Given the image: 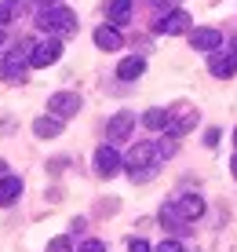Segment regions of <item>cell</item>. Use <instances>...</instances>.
Listing matches in <instances>:
<instances>
[{"label": "cell", "instance_id": "6da1fadb", "mask_svg": "<svg viewBox=\"0 0 237 252\" xmlns=\"http://www.w3.org/2000/svg\"><path fill=\"white\" fill-rule=\"evenodd\" d=\"M37 26L48 30V33H73L77 30V15L69 11V7H62V4H51V7H44L37 15Z\"/></svg>", "mask_w": 237, "mask_h": 252}, {"label": "cell", "instance_id": "7a4b0ae2", "mask_svg": "<svg viewBox=\"0 0 237 252\" xmlns=\"http://www.w3.org/2000/svg\"><path fill=\"white\" fill-rule=\"evenodd\" d=\"M59 59H62V40H59V37H51V40H40V44H33L30 59H26V66L44 69V66L59 63Z\"/></svg>", "mask_w": 237, "mask_h": 252}, {"label": "cell", "instance_id": "3957f363", "mask_svg": "<svg viewBox=\"0 0 237 252\" xmlns=\"http://www.w3.org/2000/svg\"><path fill=\"white\" fill-rule=\"evenodd\" d=\"M120 168H124V158H120V154L113 150L110 143H106V146H99V150H95V172H99L102 179H113V176H117Z\"/></svg>", "mask_w": 237, "mask_h": 252}, {"label": "cell", "instance_id": "277c9868", "mask_svg": "<svg viewBox=\"0 0 237 252\" xmlns=\"http://www.w3.org/2000/svg\"><path fill=\"white\" fill-rule=\"evenodd\" d=\"M48 110H51V117L66 121V117H73L77 110H81V95H77V92H55L48 99Z\"/></svg>", "mask_w": 237, "mask_h": 252}, {"label": "cell", "instance_id": "5b68a950", "mask_svg": "<svg viewBox=\"0 0 237 252\" xmlns=\"http://www.w3.org/2000/svg\"><path fill=\"white\" fill-rule=\"evenodd\" d=\"M131 128H135V114H128V110L113 114V117H110V125H106V139H110V146H113V143H120V139H128V135H131Z\"/></svg>", "mask_w": 237, "mask_h": 252}, {"label": "cell", "instance_id": "8992f818", "mask_svg": "<svg viewBox=\"0 0 237 252\" xmlns=\"http://www.w3.org/2000/svg\"><path fill=\"white\" fill-rule=\"evenodd\" d=\"M186 30H190V15L186 11H168V15H161V19L153 22V33H168V37L186 33Z\"/></svg>", "mask_w": 237, "mask_h": 252}, {"label": "cell", "instance_id": "52a82bcc", "mask_svg": "<svg viewBox=\"0 0 237 252\" xmlns=\"http://www.w3.org/2000/svg\"><path fill=\"white\" fill-rule=\"evenodd\" d=\"M175 212H179V220L182 223H190V220H201V216H205V201H201L197 194H182L179 201L172 205Z\"/></svg>", "mask_w": 237, "mask_h": 252}, {"label": "cell", "instance_id": "ba28073f", "mask_svg": "<svg viewBox=\"0 0 237 252\" xmlns=\"http://www.w3.org/2000/svg\"><path fill=\"white\" fill-rule=\"evenodd\" d=\"M208 69H212V77H219V81H230L237 63H234L230 51H212V55H208Z\"/></svg>", "mask_w": 237, "mask_h": 252}, {"label": "cell", "instance_id": "9c48e42d", "mask_svg": "<svg viewBox=\"0 0 237 252\" xmlns=\"http://www.w3.org/2000/svg\"><path fill=\"white\" fill-rule=\"evenodd\" d=\"M190 44H194V51H208L212 55V51L223 48V33L219 30H194L190 33Z\"/></svg>", "mask_w": 237, "mask_h": 252}, {"label": "cell", "instance_id": "30bf717a", "mask_svg": "<svg viewBox=\"0 0 237 252\" xmlns=\"http://www.w3.org/2000/svg\"><path fill=\"white\" fill-rule=\"evenodd\" d=\"M22 197V179L19 176H0V208L15 205Z\"/></svg>", "mask_w": 237, "mask_h": 252}, {"label": "cell", "instance_id": "8fae6325", "mask_svg": "<svg viewBox=\"0 0 237 252\" xmlns=\"http://www.w3.org/2000/svg\"><path fill=\"white\" fill-rule=\"evenodd\" d=\"M95 44L102 51H120L124 37H120V30H113V26H99V30H95Z\"/></svg>", "mask_w": 237, "mask_h": 252}, {"label": "cell", "instance_id": "7c38bea8", "mask_svg": "<svg viewBox=\"0 0 237 252\" xmlns=\"http://www.w3.org/2000/svg\"><path fill=\"white\" fill-rule=\"evenodd\" d=\"M106 19L110 26L117 30V26H124L131 19V0H106Z\"/></svg>", "mask_w": 237, "mask_h": 252}, {"label": "cell", "instance_id": "4fadbf2b", "mask_svg": "<svg viewBox=\"0 0 237 252\" xmlns=\"http://www.w3.org/2000/svg\"><path fill=\"white\" fill-rule=\"evenodd\" d=\"M143 73H146V59H143V55H131V59H124V63L117 66V77H120V81H139Z\"/></svg>", "mask_w": 237, "mask_h": 252}, {"label": "cell", "instance_id": "5bb4252c", "mask_svg": "<svg viewBox=\"0 0 237 252\" xmlns=\"http://www.w3.org/2000/svg\"><path fill=\"white\" fill-rule=\"evenodd\" d=\"M59 132H62V121H59V117H37V121H33V135H37V139H55Z\"/></svg>", "mask_w": 237, "mask_h": 252}, {"label": "cell", "instance_id": "9a60e30c", "mask_svg": "<svg viewBox=\"0 0 237 252\" xmlns=\"http://www.w3.org/2000/svg\"><path fill=\"white\" fill-rule=\"evenodd\" d=\"M194 125H197V110H186L182 117L168 121V139H179V135H186V132H190Z\"/></svg>", "mask_w": 237, "mask_h": 252}, {"label": "cell", "instance_id": "2e32d148", "mask_svg": "<svg viewBox=\"0 0 237 252\" xmlns=\"http://www.w3.org/2000/svg\"><path fill=\"white\" fill-rule=\"evenodd\" d=\"M168 121H172V110H146V114H143V125L150 128V132L168 128Z\"/></svg>", "mask_w": 237, "mask_h": 252}, {"label": "cell", "instance_id": "e0dca14e", "mask_svg": "<svg viewBox=\"0 0 237 252\" xmlns=\"http://www.w3.org/2000/svg\"><path fill=\"white\" fill-rule=\"evenodd\" d=\"M161 223H164L168 230H186V223L179 220V212H175L172 205H164V208H161Z\"/></svg>", "mask_w": 237, "mask_h": 252}, {"label": "cell", "instance_id": "ac0fdd59", "mask_svg": "<svg viewBox=\"0 0 237 252\" xmlns=\"http://www.w3.org/2000/svg\"><path fill=\"white\" fill-rule=\"evenodd\" d=\"M19 11H22V0H0V26L11 22Z\"/></svg>", "mask_w": 237, "mask_h": 252}, {"label": "cell", "instance_id": "d6986e66", "mask_svg": "<svg viewBox=\"0 0 237 252\" xmlns=\"http://www.w3.org/2000/svg\"><path fill=\"white\" fill-rule=\"evenodd\" d=\"M153 146H157V158H172V154L179 150V146H175V139H168V135H164L161 143H153Z\"/></svg>", "mask_w": 237, "mask_h": 252}, {"label": "cell", "instance_id": "ffe728a7", "mask_svg": "<svg viewBox=\"0 0 237 252\" xmlns=\"http://www.w3.org/2000/svg\"><path fill=\"white\" fill-rule=\"evenodd\" d=\"M48 252H73V245H69V238L62 234V238H51L48 241Z\"/></svg>", "mask_w": 237, "mask_h": 252}, {"label": "cell", "instance_id": "44dd1931", "mask_svg": "<svg viewBox=\"0 0 237 252\" xmlns=\"http://www.w3.org/2000/svg\"><path fill=\"white\" fill-rule=\"evenodd\" d=\"M128 252H153V249H150V241H143V238H131Z\"/></svg>", "mask_w": 237, "mask_h": 252}, {"label": "cell", "instance_id": "7402d4cb", "mask_svg": "<svg viewBox=\"0 0 237 252\" xmlns=\"http://www.w3.org/2000/svg\"><path fill=\"white\" fill-rule=\"evenodd\" d=\"M77 252H106V245H102V241H95V238H91V241H84V245L77 249Z\"/></svg>", "mask_w": 237, "mask_h": 252}, {"label": "cell", "instance_id": "603a6c76", "mask_svg": "<svg viewBox=\"0 0 237 252\" xmlns=\"http://www.w3.org/2000/svg\"><path fill=\"white\" fill-rule=\"evenodd\" d=\"M153 252H182V245H179V241L172 238V241H161V245H157Z\"/></svg>", "mask_w": 237, "mask_h": 252}, {"label": "cell", "instance_id": "cb8c5ba5", "mask_svg": "<svg viewBox=\"0 0 237 252\" xmlns=\"http://www.w3.org/2000/svg\"><path fill=\"white\" fill-rule=\"evenodd\" d=\"M219 143V128H208L205 132V146H215Z\"/></svg>", "mask_w": 237, "mask_h": 252}, {"label": "cell", "instance_id": "d4e9b609", "mask_svg": "<svg viewBox=\"0 0 237 252\" xmlns=\"http://www.w3.org/2000/svg\"><path fill=\"white\" fill-rule=\"evenodd\" d=\"M168 4H179V0H153V7H168Z\"/></svg>", "mask_w": 237, "mask_h": 252}, {"label": "cell", "instance_id": "484cf974", "mask_svg": "<svg viewBox=\"0 0 237 252\" xmlns=\"http://www.w3.org/2000/svg\"><path fill=\"white\" fill-rule=\"evenodd\" d=\"M230 168H234V179H237V154H234V161H230Z\"/></svg>", "mask_w": 237, "mask_h": 252}, {"label": "cell", "instance_id": "4316f807", "mask_svg": "<svg viewBox=\"0 0 237 252\" xmlns=\"http://www.w3.org/2000/svg\"><path fill=\"white\" fill-rule=\"evenodd\" d=\"M230 48H234V51H230V55H234V63H237V40H234V44H230Z\"/></svg>", "mask_w": 237, "mask_h": 252}, {"label": "cell", "instance_id": "83f0119b", "mask_svg": "<svg viewBox=\"0 0 237 252\" xmlns=\"http://www.w3.org/2000/svg\"><path fill=\"white\" fill-rule=\"evenodd\" d=\"M4 168H7V164H4V161H0V176H7V172H4Z\"/></svg>", "mask_w": 237, "mask_h": 252}, {"label": "cell", "instance_id": "f1b7e54d", "mask_svg": "<svg viewBox=\"0 0 237 252\" xmlns=\"http://www.w3.org/2000/svg\"><path fill=\"white\" fill-rule=\"evenodd\" d=\"M40 4H48V7H51V4H59V0H40Z\"/></svg>", "mask_w": 237, "mask_h": 252}, {"label": "cell", "instance_id": "f546056e", "mask_svg": "<svg viewBox=\"0 0 237 252\" xmlns=\"http://www.w3.org/2000/svg\"><path fill=\"white\" fill-rule=\"evenodd\" d=\"M0 48H4V30H0Z\"/></svg>", "mask_w": 237, "mask_h": 252}, {"label": "cell", "instance_id": "4dcf8cb0", "mask_svg": "<svg viewBox=\"0 0 237 252\" xmlns=\"http://www.w3.org/2000/svg\"><path fill=\"white\" fill-rule=\"evenodd\" d=\"M234 143H237V128H234Z\"/></svg>", "mask_w": 237, "mask_h": 252}]
</instances>
